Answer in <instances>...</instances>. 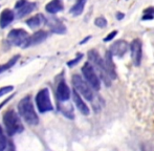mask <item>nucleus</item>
<instances>
[{"mask_svg":"<svg viewBox=\"0 0 154 151\" xmlns=\"http://www.w3.org/2000/svg\"><path fill=\"white\" fill-rule=\"evenodd\" d=\"M72 99H73V102H75V106H77V108L80 110V112L83 113L84 116H88V114H89V108H88V106L85 104V102H84L83 99L81 98V96H80L75 90L72 91Z\"/></svg>","mask_w":154,"mask_h":151,"instance_id":"2eb2a0df","label":"nucleus"},{"mask_svg":"<svg viewBox=\"0 0 154 151\" xmlns=\"http://www.w3.org/2000/svg\"><path fill=\"white\" fill-rule=\"evenodd\" d=\"M90 38H91V37H90V36H89V37H86L85 39H84V40H82L81 42H80V44H84V43H86V41H88Z\"/></svg>","mask_w":154,"mask_h":151,"instance_id":"c756f323","label":"nucleus"},{"mask_svg":"<svg viewBox=\"0 0 154 151\" xmlns=\"http://www.w3.org/2000/svg\"><path fill=\"white\" fill-rule=\"evenodd\" d=\"M128 47H129V45L125 40H118L111 44L109 48V53L112 55V57L116 56V57L122 58L127 53Z\"/></svg>","mask_w":154,"mask_h":151,"instance_id":"9d476101","label":"nucleus"},{"mask_svg":"<svg viewBox=\"0 0 154 151\" xmlns=\"http://www.w3.org/2000/svg\"><path fill=\"white\" fill-rule=\"evenodd\" d=\"M71 82L75 90L80 94V96L84 97L87 101H92L93 99V91L89 85L84 81L83 78L79 75H73L71 78Z\"/></svg>","mask_w":154,"mask_h":151,"instance_id":"20e7f679","label":"nucleus"},{"mask_svg":"<svg viewBox=\"0 0 154 151\" xmlns=\"http://www.w3.org/2000/svg\"><path fill=\"white\" fill-rule=\"evenodd\" d=\"M11 99H12V97H10V98H8V99H6V100H4V101H3V102H2V103H1V104H0V108H2V107H3V106H4V105H5V104H6V103H8V101H10V100H11Z\"/></svg>","mask_w":154,"mask_h":151,"instance_id":"c85d7f7f","label":"nucleus"},{"mask_svg":"<svg viewBox=\"0 0 154 151\" xmlns=\"http://www.w3.org/2000/svg\"><path fill=\"white\" fill-rule=\"evenodd\" d=\"M47 36H48V34H47L45 31L36 32L32 36H29V39H27V41L25 42L23 48L29 47V46H34V45H37V44H40L41 42H43V41L47 38Z\"/></svg>","mask_w":154,"mask_h":151,"instance_id":"f8f14e48","label":"nucleus"},{"mask_svg":"<svg viewBox=\"0 0 154 151\" xmlns=\"http://www.w3.org/2000/svg\"><path fill=\"white\" fill-rule=\"evenodd\" d=\"M29 35L26 31L22 29H14L8 33V40L11 44L16 46H24L25 42L27 41Z\"/></svg>","mask_w":154,"mask_h":151,"instance_id":"0eeeda50","label":"nucleus"},{"mask_svg":"<svg viewBox=\"0 0 154 151\" xmlns=\"http://www.w3.org/2000/svg\"><path fill=\"white\" fill-rule=\"evenodd\" d=\"M124 17H125V14H123V13H120V12L116 13V19H118V20H122Z\"/></svg>","mask_w":154,"mask_h":151,"instance_id":"cd10ccee","label":"nucleus"},{"mask_svg":"<svg viewBox=\"0 0 154 151\" xmlns=\"http://www.w3.org/2000/svg\"><path fill=\"white\" fill-rule=\"evenodd\" d=\"M82 74L86 80V83L94 90H100L101 88V81H100L99 76L97 75L95 70L93 69L92 65L89 62H86L82 67Z\"/></svg>","mask_w":154,"mask_h":151,"instance_id":"423d86ee","label":"nucleus"},{"mask_svg":"<svg viewBox=\"0 0 154 151\" xmlns=\"http://www.w3.org/2000/svg\"><path fill=\"white\" fill-rule=\"evenodd\" d=\"M43 23H45V16L42 14H37V15H35L34 17H32V18L26 20V24L32 29L39 27L40 25H42Z\"/></svg>","mask_w":154,"mask_h":151,"instance_id":"a211bd4d","label":"nucleus"},{"mask_svg":"<svg viewBox=\"0 0 154 151\" xmlns=\"http://www.w3.org/2000/svg\"><path fill=\"white\" fill-rule=\"evenodd\" d=\"M143 20H152L154 19V8H147L144 11V16Z\"/></svg>","mask_w":154,"mask_h":151,"instance_id":"412c9836","label":"nucleus"},{"mask_svg":"<svg viewBox=\"0 0 154 151\" xmlns=\"http://www.w3.org/2000/svg\"><path fill=\"white\" fill-rule=\"evenodd\" d=\"M87 56H88V59H89V63L92 65L93 69L95 70V72L99 76V78H101L102 81L105 83V85L107 86L111 85V79H110L107 72H106L103 59L101 58L100 54L95 49H91V51H88Z\"/></svg>","mask_w":154,"mask_h":151,"instance_id":"f03ea898","label":"nucleus"},{"mask_svg":"<svg viewBox=\"0 0 154 151\" xmlns=\"http://www.w3.org/2000/svg\"><path fill=\"white\" fill-rule=\"evenodd\" d=\"M36 8H37V3H35V2H25L21 8L16 10L17 17L18 18H22V17L26 16V15L31 14L32 12H34L36 10Z\"/></svg>","mask_w":154,"mask_h":151,"instance_id":"dca6fc26","label":"nucleus"},{"mask_svg":"<svg viewBox=\"0 0 154 151\" xmlns=\"http://www.w3.org/2000/svg\"><path fill=\"white\" fill-rule=\"evenodd\" d=\"M82 58H83V55H82V54H79V55H78L77 57H75L73 60H71V61L67 62V65H68L69 67H73V66H75V64H78L80 61H81Z\"/></svg>","mask_w":154,"mask_h":151,"instance_id":"b1692460","label":"nucleus"},{"mask_svg":"<svg viewBox=\"0 0 154 151\" xmlns=\"http://www.w3.org/2000/svg\"><path fill=\"white\" fill-rule=\"evenodd\" d=\"M36 104L37 108L40 112L44 113L47 111H51L54 109L53 103L51 101V94L47 88H43L37 94L36 96Z\"/></svg>","mask_w":154,"mask_h":151,"instance_id":"39448f33","label":"nucleus"},{"mask_svg":"<svg viewBox=\"0 0 154 151\" xmlns=\"http://www.w3.org/2000/svg\"><path fill=\"white\" fill-rule=\"evenodd\" d=\"M18 112L21 118L32 126H36L39 123V118L35 111L34 105H32V98L26 96L19 102L18 104Z\"/></svg>","mask_w":154,"mask_h":151,"instance_id":"f257e3e1","label":"nucleus"},{"mask_svg":"<svg viewBox=\"0 0 154 151\" xmlns=\"http://www.w3.org/2000/svg\"><path fill=\"white\" fill-rule=\"evenodd\" d=\"M86 4V0H77L75 4L73 6H71L70 8V14H72L73 16H79L83 13L84 8H85Z\"/></svg>","mask_w":154,"mask_h":151,"instance_id":"6ab92c4d","label":"nucleus"},{"mask_svg":"<svg viewBox=\"0 0 154 151\" xmlns=\"http://www.w3.org/2000/svg\"><path fill=\"white\" fill-rule=\"evenodd\" d=\"M13 89H14L13 86H4V87H1L0 88V98H1L2 96H4V94L11 92Z\"/></svg>","mask_w":154,"mask_h":151,"instance_id":"393cba45","label":"nucleus"},{"mask_svg":"<svg viewBox=\"0 0 154 151\" xmlns=\"http://www.w3.org/2000/svg\"><path fill=\"white\" fill-rule=\"evenodd\" d=\"M15 18L14 12L10 8H4L0 15V29H5L13 22Z\"/></svg>","mask_w":154,"mask_h":151,"instance_id":"4468645a","label":"nucleus"},{"mask_svg":"<svg viewBox=\"0 0 154 151\" xmlns=\"http://www.w3.org/2000/svg\"><path fill=\"white\" fill-rule=\"evenodd\" d=\"M6 145H8V142H6V137L3 133V130L0 127V151H3L5 149Z\"/></svg>","mask_w":154,"mask_h":151,"instance_id":"5701e85b","label":"nucleus"},{"mask_svg":"<svg viewBox=\"0 0 154 151\" xmlns=\"http://www.w3.org/2000/svg\"><path fill=\"white\" fill-rule=\"evenodd\" d=\"M63 3L61 0H51L45 5V10L49 14H57V13L63 11Z\"/></svg>","mask_w":154,"mask_h":151,"instance_id":"f3484780","label":"nucleus"},{"mask_svg":"<svg viewBox=\"0 0 154 151\" xmlns=\"http://www.w3.org/2000/svg\"><path fill=\"white\" fill-rule=\"evenodd\" d=\"M130 54H131L132 62L135 66H140L142 63V57H143V45L142 41L140 39H134L129 45Z\"/></svg>","mask_w":154,"mask_h":151,"instance_id":"6e6552de","label":"nucleus"},{"mask_svg":"<svg viewBox=\"0 0 154 151\" xmlns=\"http://www.w3.org/2000/svg\"><path fill=\"white\" fill-rule=\"evenodd\" d=\"M45 24L51 29V32L55 34L63 35V34L66 33V26L57 17H47V18L45 17Z\"/></svg>","mask_w":154,"mask_h":151,"instance_id":"1a4fd4ad","label":"nucleus"},{"mask_svg":"<svg viewBox=\"0 0 154 151\" xmlns=\"http://www.w3.org/2000/svg\"><path fill=\"white\" fill-rule=\"evenodd\" d=\"M3 124L5 126L6 132L10 135H14L16 133H20L23 130V125L21 123L20 118L15 110H8L3 114Z\"/></svg>","mask_w":154,"mask_h":151,"instance_id":"7ed1b4c3","label":"nucleus"},{"mask_svg":"<svg viewBox=\"0 0 154 151\" xmlns=\"http://www.w3.org/2000/svg\"><path fill=\"white\" fill-rule=\"evenodd\" d=\"M19 58H20V56L19 55H16V56H14V57L12 58V59H10L8 60L6 63H4V64H2V65H0V74H2V72H4L5 70H8V69H10L11 67H13V66L16 64V62L19 60Z\"/></svg>","mask_w":154,"mask_h":151,"instance_id":"aec40b11","label":"nucleus"},{"mask_svg":"<svg viewBox=\"0 0 154 151\" xmlns=\"http://www.w3.org/2000/svg\"><path fill=\"white\" fill-rule=\"evenodd\" d=\"M25 2H26V0H18V2L15 4V10H18L19 8H21Z\"/></svg>","mask_w":154,"mask_h":151,"instance_id":"bb28decb","label":"nucleus"},{"mask_svg":"<svg viewBox=\"0 0 154 151\" xmlns=\"http://www.w3.org/2000/svg\"><path fill=\"white\" fill-rule=\"evenodd\" d=\"M116 34H118V31H113V32H111V33H110L109 35L107 36V37L104 38V42H108V41H111L112 39H113V38L116 36Z\"/></svg>","mask_w":154,"mask_h":151,"instance_id":"a878e982","label":"nucleus"},{"mask_svg":"<svg viewBox=\"0 0 154 151\" xmlns=\"http://www.w3.org/2000/svg\"><path fill=\"white\" fill-rule=\"evenodd\" d=\"M103 62H104V66H105V69H106V72H107L110 79L111 80L116 79L118 75H116V65H114L113 61H112V55L109 53V51H106L105 58L103 59Z\"/></svg>","mask_w":154,"mask_h":151,"instance_id":"9b49d317","label":"nucleus"},{"mask_svg":"<svg viewBox=\"0 0 154 151\" xmlns=\"http://www.w3.org/2000/svg\"><path fill=\"white\" fill-rule=\"evenodd\" d=\"M57 97L60 102H66L70 98V90L65 81L59 82L57 86Z\"/></svg>","mask_w":154,"mask_h":151,"instance_id":"ddd939ff","label":"nucleus"},{"mask_svg":"<svg viewBox=\"0 0 154 151\" xmlns=\"http://www.w3.org/2000/svg\"><path fill=\"white\" fill-rule=\"evenodd\" d=\"M94 24L97 25V27H100V29H105V27L107 26V20H106V18H104V17H97L94 20Z\"/></svg>","mask_w":154,"mask_h":151,"instance_id":"4be33fe9","label":"nucleus"}]
</instances>
